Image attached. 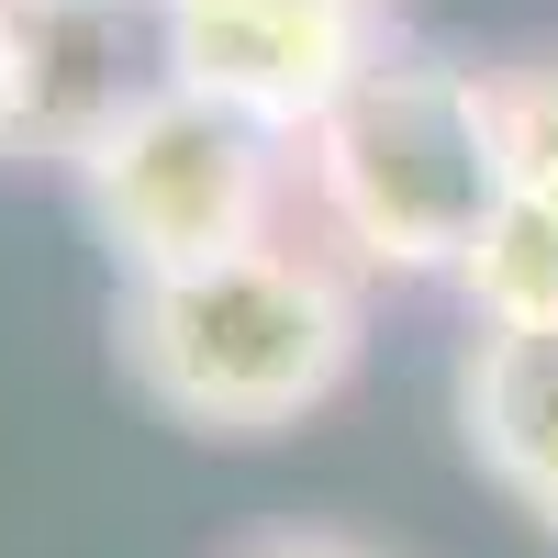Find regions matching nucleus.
I'll use <instances>...</instances> for the list:
<instances>
[{"instance_id": "obj_1", "label": "nucleus", "mask_w": 558, "mask_h": 558, "mask_svg": "<svg viewBox=\"0 0 558 558\" xmlns=\"http://www.w3.org/2000/svg\"><path fill=\"white\" fill-rule=\"evenodd\" d=\"M302 191L324 213V246H347L357 268L458 279V257L514 191L492 68L436 45H380L302 134Z\"/></svg>"}, {"instance_id": "obj_2", "label": "nucleus", "mask_w": 558, "mask_h": 558, "mask_svg": "<svg viewBox=\"0 0 558 558\" xmlns=\"http://www.w3.org/2000/svg\"><path fill=\"white\" fill-rule=\"evenodd\" d=\"M123 368L191 436H279L357 368V291L302 235L123 279Z\"/></svg>"}, {"instance_id": "obj_3", "label": "nucleus", "mask_w": 558, "mask_h": 558, "mask_svg": "<svg viewBox=\"0 0 558 558\" xmlns=\"http://www.w3.org/2000/svg\"><path fill=\"white\" fill-rule=\"evenodd\" d=\"M291 134H268L246 112L202 101V89H157L146 112H123L101 146L68 179L123 279H168L202 257H235L279 235V202H291Z\"/></svg>"}, {"instance_id": "obj_4", "label": "nucleus", "mask_w": 558, "mask_h": 558, "mask_svg": "<svg viewBox=\"0 0 558 558\" xmlns=\"http://www.w3.org/2000/svg\"><path fill=\"white\" fill-rule=\"evenodd\" d=\"M157 89H179L168 0H0V157L78 168Z\"/></svg>"}, {"instance_id": "obj_5", "label": "nucleus", "mask_w": 558, "mask_h": 558, "mask_svg": "<svg viewBox=\"0 0 558 558\" xmlns=\"http://www.w3.org/2000/svg\"><path fill=\"white\" fill-rule=\"evenodd\" d=\"M168 45H179V89L302 146L336 112V89L391 45V23L336 12V0H168Z\"/></svg>"}, {"instance_id": "obj_6", "label": "nucleus", "mask_w": 558, "mask_h": 558, "mask_svg": "<svg viewBox=\"0 0 558 558\" xmlns=\"http://www.w3.org/2000/svg\"><path fill=\"white\" fill-rule=\"evenodd\" d=\"M458 436L481 481L558 536V336H481L458 357Z\"/></svg>"}, {"instance_id": "obj_7", "label": "nucleus", "mask_w": 558, "mask_h": 558, "mask_svg": "<svg viewBox=\"0 0 558 558\" xmlns=\"http://www.w3.org/2000/svg\"><path fill=\"white\" fill-rule=\"evenodd\" d=\"M458 302L481 336H558V202L502 191L481 246L458 257Z\"/></svg>"}, {"instance_id": "obj_8", "label": "nucleus", "mask_w": 558, "mask_h": 558, "mask_svg": "<svg viewBox=\"0 0 558 558\" xmlns=\"http://www.w3.org/2000/svg\"><path fill=\"white\" fill-rule=\"evenodd\" d=\"M492 89H502V157H514V191L558 202V57L492 68Z\"/></svg>"}, {"instance_id": "obj_9", "label": "nucleus", "mask_w": 558, "mask_h": 558, "mask_svg": "<svg viewBox=\"0 0 558 558\" xmlns=\"http://www.w3.org/2000/svg\"><path fill=\"white\" fill-rule=\"evenodd\" d=\"M235 558H368L357 536H324V525H279V536H246Z\"/></svg>"}, {"instance_id": "obj_10", "label": "nucleus", "mask_w": 558, "mask_h": 558, "mask_svg": "<svg viewBox=\"0 0 558 558\" xmlns=\"http://www.w3.org/2000/svg\"><path fill=\"white\" fill-rule=\"evenodd\" d=\"M336 12H368V23H391V0H336Z\"/></svg>"}]
</instances>
